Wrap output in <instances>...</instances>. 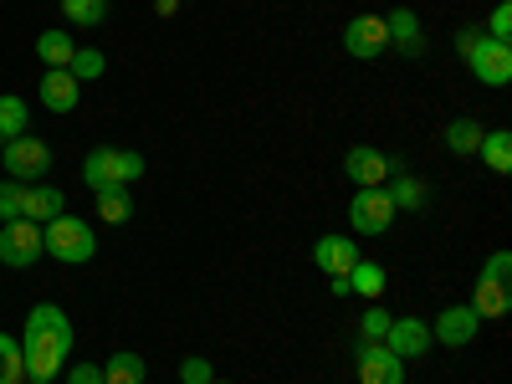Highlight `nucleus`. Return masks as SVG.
Segmentation results:
<instances>
[{
	"label": "nucleus",
	"instance_id": "f257e3e1",
	"mask_svg": "<svg viewBox=\"0 0 512 384\" xmlns=\"http://www.w3.org/2000/svg\"><path fill=\"white\" fill-rule=\"evenodd\" d=\"M21 354H26V379H57L72 359V318L57 303H36L26 313Z\"/></svg>",
	"mask_w": 512,
	"mask_h": 384
},
{
	"label": "nucleus",
	"instance_id": "f03ea898",
	"mask_svg": "<svg viewBox=\"0 0 512 384\" xmlns=\"http://www.w3.org/2000/svg\"><path fill=\"white\" fill-rule=\"evenodd\" d=\"M139 175H144V154H134V149L103 144V149H93L88 159H82V185H88L93 195L108 190V185H134Z\"/></svg>",
	"mask_w": 512,
	"mask_h": 384
},
{
	"label": "nucleus",
	"instance_id": "7ed1b4c3",
	"mask_svg": "<svg viewBox=\"0 0 512 384\" xmlns=\"http://www.w3.org/2000/svg\"><path fill=\"white\" fill-rule=\"evenodd\" d=\"M41 251L47 256H57V262H93V251H98V236H93V226L88 221H77V216H62L57 221H47L41 226Z\"/></svg>",
	"mask_w": 512,
	"mask_h": 384
},
{
	"label": "nucleus",
	"instance_id": "20e7f679",
	"mask_svg": "<svg viewBox=\"0 0 512 384\" xmlns=\"http://www.w3.org/2000/svg\"><path fill=\"white\" fill-rule=\"evenodd\" d=\"M466 67L482 88H507L512 82V41H492V36H477V47L466 52Z\"/></svg>",
	"mask_w": 512,
	"mask_h": 384
},
{
	"label": "nucleus",
	"instance_id": "39448f33",
	"mask_svg": "<svg viewBox=\"0 0 512 384\" xmlns=\"http://www.w3.org/2000/svg\"><path fill=\"white\" fill-rule=\"evenodd\" d=\"M390 221H395V200H390V190H384V185L359 190L349 200V226L359 236H384V231H390Z\"/></svg>",
	"mask_w": 512,
	"mask_h": 384
},
{
	"label": "nucleus",
	"instance_id": "423d86ee",
	"mask_svg": "<svg viewBox=\"0 0 512 384\" xmlns=\"http://www.w3.org/2000/svg\"><path fill=\"white\" fill-rule=\"evenodd\" d=\"M0 164L11 169V180L31 185V180H41V175L52 169V149L41 144V139H31V134H21V139H6V149H0Z\"/></svg>",
	"mask_w": 512,
	"mask_h": 384
},
{
	"label": "nucleus",
	"instance_id": "0eeeda50",
	"mask_svg": "<svg viewBox=\"0 0 512 384\" xmlns=\"http://www.w3.org/2000/svg\"><path fill=\"white\" fill-rule=\"evenodd\" d=\"M395 154H384V149H374V144H354L349 154H344V175L354 180V190H374V185H390V175H395Z\"/></svg>",
	"mask_w": 512,
	"mask_h": 384
},
{
	"label": "nucleus",
	"instance_id": "6e6552de",
	"mask_svg": "<svg viewBox=\"0 0 512 384\" xmlns=\"http://www.w3.org/2000/svg\"><path fill=\"white\" fill-rule=\"evenodd\" d=\"M36 256H41V226L36 221H6L0 226V262L6 267H36Z\"/></svg>",
	"mask_w": 512,
	"mask_h": 384
},
{
	"label": "nucleus",
	"instance_id": "1a4fd4ad",
	"mask_svg": "<svg viewBox=\"0 0 512 384\" xmlns=\"http://www.w3.org/2000/svg\"><path fill=\"white\" fill-rule=\"evenodd\" d=\"M359 384H405V359L390 344H364L359 338Z\"/></svg>",
	"mask_w": 512,
	"mask_h": 384
},
{
	"label": "nucleus",
	"instance_id": "9d476101",
	"mask_svg": "<svg viewBox=\"0 0 512 384\" xmlns=\"http://www.w3.org/2000/svg\"><path fill=\"white\" fill-rule=\"evenodd\" d=\"M384 47H390V31H384V16H354L349 26H344V52L349 57H359V62H374Z\"/></svg>",
	"mask_w": 512,
	"mask_h": 384
},
{
	"label": "nucleus",
	"instance_id": "9b49d317",
	"mask_svg": "<svg viewBox=\"0 0 512 384\" xmlns=\"http://www.w3.org/2000/svg\"><path fill=\"white\" fill-rule=\"evenodd\" d=\"M477 328H482V318L472 313V303H461V308H446V313L436 318L431 338H436V344H446V349H466V344L477 338Z\"/></svg>",
	"mask_w": 512,
	"mask_h": 384
},
{
	"label": "nucleus",
	"instance_id": "f8f14e48",
	"mask_svg": "<svg viewBox=\"0 0 512 384\" xmlns=\"http://www.w3.org/2000/svg\"><path fill=\"white\" fill-rule=\"evenodd\" d=\"M313 262H318V272H328V277H349V272L359 267V246H354V236H318Z\"/></svg>",
	"mask_w": 512,
	"mask_h": 384
},
{
	"label": "nucleus",
	"instance_id": "ddd939ff",
	"mask_svg": "<svg viewBox=\"0 0 512 384\" xmlns=\"http://www.w3.org/2000/svg\"><path fill=\"white\" fill-rule=\"evenodd\" d=\"M41 103H47L52 113H72L77 103H82V82L67 72V67H47V72H41Z\"/></svg>",
	"mask_w": 512,
	"mask_h": 384
},
{
	"label": "nucleus",
	"instance_id": "4468645a",
	"mask_svg": "<svg viewBox=\"0 0 512 384\" xmlns=\"http://www.w3.org/2000/svg\"><path fill=\"white\" fill-rule=\"evenodd\" d=\"M384 344H390L400 359H420L425 349L436 344V338H431V323H420V318H395L390 333H384Z\"/></svg>",
	"mask_w": 512,
	"mask_h": 384
},
{
	"label": "nucleus",
	"instance_id": "2eb2a0df",
	"mask_svg": "<svg viewBox=\"0 0 512 384\" xmlns=\"http://www.w3.org/2000/svg\"><path fill=\"white\" fill-rule=\"evenodd\" d=\"M67 210V195L57 190V185H21V216L26 221H36V226H47V221H57Z\"/></svg>",
	"mask_w": 512,
	"mask_h": 384
},
{
	"label": "nucleus",
	"instance_id": "dca6fc26",
	"mask_svg": "<svg viewBox=\"0 0 512 384\" xmlns=\"http://www.w3.org/2000/svg\"><path fill=\"white\" fill-rule=\"evenodd\" d=\"M384 31H390V41L405 52V57H425V36H420V16L410 11V6H400V11H390L384 16Z\"/></svg>",
	"mask_w": 512,
	"mask_h": 384
},
{
	"label": "nucleus",
	"instance_id": "f3484780",
	"mask_svg": "<svg viewBox=\"0 0 512 384\" xmlns=\"http://www.w3.org/2000/svg\"><path fill=\"white\" fill-rule=\"evenodd\" d=\"M512 308V287L502 277H477V292H472V313L477 318H502Z\"/></svg>",
	"mask_w": 512,
	"mask_h": 384
},
{
	"label": "nucleus",
	"instance_id": "a211bd4d",
	"mask_svg": "<svg viewBox=\"0 0 512 384\" xmlns=\"http://www.w3.org/2000/svg\"><path fill=\"white\" fill-rule=\"evenodd\" d=\"M482 134H487V128H482L477 118H451V123H446V149H451L456 159H477Z\"/></svg>",
	"mask_w": 512,
	"mask_h": 384
},
{
	"label": "nucleus",
	"instance_id": "6ab92c4d",
	"mask_svg": "<svg viewBox=\"0 0 512 384\" xmlns=\"http://www.w3.org/2000/svg\"><path fill=\"white\" fill-rule=\"evenodd\" d=\"M477 159H482L487 169H497V175H507V169H512V134H507V128H492V134H482Z\"/></svg>",
	"mask_w": 512,
	"mask_h": 384
},
{
	"label": "nucleus",
	"instance_id": "aec40b11",
	"mask_svg": "<svg viewBox=\"0 0 512 384\" xmlns=\"http://www.w3.org/2000/svg\"><path fill=\"white\" fill-rule=\"evenodd\" d=\"M103 384H144V359L134 349H118L108 364H103Z\"/></svg>",
	"mask_w": 512,
	"mask_h": 384
},
{
	"label": "nucleus",
	"instance_id": "412c9836",
	"mask_svg": "<svg viewBox=\"0 0 512 384\" xmlns=\"http://www.w3.org/2000/svg\"><path fill=\"white\" fill-rule=\"evenodd\" d=\"M98 216H103L108 226H123L128 216H134V195H128V185H108V190H98Z\"/></svg>",
	"mask_w": 512,
	"mask_h": 384
},
{
	"label": "nucleus",
	"instance_id": "4be33fe9",
	"mask_svg": "<svg viewBox=\"0 0 512 384\" xmlns=\"http://www.w3.org/2000/svg\"><path fill=\"white\" fill-rule=\"evenodd\" d=\"M72 52H77V47H72L67 31H41V36H36V57L47 62V67H67Z\"/></svg>",
	"mask_w": 512,
	"mask_h": 384
},
{
	"label": "nucleus",
	"instance_id": "5701e85b",
	"mask_svg": "<svg viewBox=\"0 0 512 384\" xmlns=\"http://www.w3.org/2000/svg\"><path fill=\"white\" fill-rule=\"evenodd\" d=\"M26 128H31V108L16 93H6L0 98V139H21Z\"/></svg>",
	"mask_w": 512,
	"mask_h": 384
},
{
	"label": "nucleus",
	"instance_id": "b1692460",
	"mask_svg": "<svg viewBox=\"0 0 512 384\" xmlns=\"http://www.w3.org/2000/svg\"><path fill=\"white\" fill-rule=\"evenodd\" d=\"M349 292H359V297H369V303H379V297H384V267H379V262H364V256H359V267L349 272Z\"/></svg>",
	"mask_w": 512,
	"mask_h": 384
},
{
	"label": "nucleus",
	"instance_id": "393cba45",
	"mask_svg": "<svg viewBox=\"0 0 512 384\" xmlns=\"http://www.w3.org/2000/svg\"><path fill=\"white\" fill-rule=\"evenodd\" d=\"M0 384H26V354L11 333H0Z\"/></svg>",
	"mask_w": 512,
	"mask_h": 384
},
{
	"label": "nucleus",
	"instance_id": "a878e982",
	"mask_svg": "<svg viewBox=\"0 0 512 384\" xmlns=\"http://www.w3.org/2000/svg\"><path fill=\"white\" fill-rule=\"evenodd\" d=\"M395 185H384L390 190V200H395V210H420L425 205V185L415 180V175H405V164H400V175H390Z\"/></svg>",
	"mask_w": 512,
	"mask_h": 384
},
{
	"label": "nucleus",
	"instance_id": "bb28decb",
	"mask_svg": "<svg viewBox=\"0 0 512 384\" xmlns=\"http://www.w3.org/2000/svg\"><path fill=\"white\" fill-rule=\"evenodd\" d=\"M67 72H72L77 82H98V77L108 72V57H103L98 47H77L72 62H67Z\"/></svg>",
	"mask_w": 512,
	"mask_h": 384
},
{
	"label": "nucleus",
	"instance_id": "cd10ccee",
	"mask_svg": "<svg viewBox=\"0 0 512 384\" xmlns=\"http://www.w3.org/2000/svg\"><path fill=\"white\" fill-rule=\"evenodd\" d=\"M62 16L72 26H103L108 21V0H62Z\"/></svg>",
	"mask_w": 512,
	"mask_h": 384
},
{
	"label": "nucleus",
	"instance_id": "c85d7f7f",
	"mask_svg": "<svg viewBox=\"0 0 512 384\" xmlns=\"http://www.w3.org/2000/svg\"><path fill=\"white\" fill-rule=\"evenodd\" d=\"M390 323H395V313H384L379 303L359 318V338H364V344H384V333H390Z\"/></svg>",
	"mask_w": 512,
	"mask_h": 384
},
{
	"label": "nucleus",
	"instance_id": "c756f323",
	"mask_svg": "<svg viewBox=\"0 0 512 384\" xmlns=\"http://www.w3.org/2000/svg\"><path fill=\"white\" fill-rule=\"evenodd\" d=\"M6 221H21V180L0 185V226H6Z\"/></svg>",
	"mask_w": 512,
	"mask_h": 384
},
{
	"label": "nucleus",
	"instance_id": "7c9ffc66",
	"mask_svg": "<svg viewBox=\"0 0 512 384\" xmlns=\"http://www.w3.org/2000/svg\"><path fill=\"white\" fill-rule=\"evenodd\" d=\"M210 379H216V369H210V359H200V354L180 359V384H210Z\"/></svg>",
	"mask_w": 512,
	"mask_h": 384
},
{
	"label": "nucleus",
	"instance_id": "2f4dec72",
	"mask_svg": "<svg viewBox=\"0 0 512 384\" xmlns=\"http://www.w3.org/2000/svg\"><path fill=\"white\" fill-rule=\"evenodd\" d=\"M487 36H492V41H512V6H507V0H502V6L492 11V21H487Z\"/></svg>",
	"mask_w": 512,
	"mask_h": 384
},
{
	"label": "nucleus",
	"instance_id": "473e14b6",
	"mask_svg": "<svg viewBox=\"0 0 512 384\" xmlns=\"http://www.w3.org/2000/svg\"><path fill=\"white\" fill-rule=\"evenodd\" d=\"M482 277H502V282H507V277H512V251H492L487 267H482Z\"/></svg>",
	"mask_w": 512,
	"mask_h": 384
},
{
	"label": "nucleus",
	"instance_id": "72a5a7b5",
	"mask_svg": "<svg viewBox=\"0 0 512 384\" xmlns=\"http://www.w3.org/2000/svg\"><path fill=\"white\" fill-rule=\"evenodd\" d=\"M67 384H103V369H98V364H72Z\"/></svg>",
	"mask_w": 512,
	"mask_h": 384
},
{
	"label": "nucleus",
	"instance_id": "f704fd0d",
	"mask_svg": "<svg viewBox=\"0 0 512 384\" xmlns=\"http://www.w3.org/2000/svg\"><path fill=\"white\" fill-rule=\"evenodd\" d=\"M26 384H52V379H26Z\"/></svg>",
	"mask_w": 512,
	"mask_h": 384
},
{
	"label": "nucleus",
	"instance_id": "c9c22d12",
	"mask_svg": "<svg viewBox=\"0 0 512 384\" xmlns=\"http://www.w3.org/2000/svg\"><path fill=\"white\" fill-rule=\"evenodd\" d=\"M210 384H226V379H210Z\"/></svg>",
	"mask_w": 512,
	"mask_h": 384
},
{
	"label": "nucleus",
	"instance_id": "e433bc0d",
	"mask_svg": "<svg viewBox=\"0 0 512 384\" xmlns=\"http://www.w3.org/2000/svg\"><path fill=\"white\" fill-rule=\"evenodd\" d=\"M0 149H6V139H0Z\"/></svg>",
	"mask_w": 512,
	"mask_h": 384
}]
</instances>
